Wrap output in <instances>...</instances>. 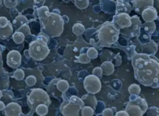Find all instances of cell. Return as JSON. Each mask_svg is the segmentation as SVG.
<instances>
[{
  "instance_id": "1",
  "label": "cell",
  "mask_w": 159,
  "mask_h": 116,
  "mask_svg": "<svg viewBox=\"0 0 159 116\" xmlns=\"http://www.w3.org/2000/svg\"><path fill=\"white\" fill-rule=\"evenodd\" d=\"M132 65L135 79L141 84L152 88H158L159 63L152 54L134 52Z\"/></svg>"
},
{
  "instance_id": "2",
  "label": "cell",
  "mask_w": 159,
  "mask_h": 116,
  "mask_svg": "<svg viewBox=\"0 0 159 116\" xmlns=\"http://www.w3.org/2000/svg\"><path fill=\"white\" fill-rule=\"evenodd\" d=\"M41 31L50 37H58L63 31L64 22L62 17L55 12H50L46 6H42L37 9Z\"/></svg>"
},
{
  "instance_id": "3",
  "label": "cell",
  "mask_w": 159,
  "mask_h": 116,
  "mask_svg": "<svg viewBox=\"0 0 159 116\" xmlns=\"http://www.w3.org/2000/svg\"><path fill=\"white\" fill-rule=\"evenodd\" d=\"M120 29L112 22H106L101 26L97 31L98 42L94 46L100 47H109L114 44L119 38Z\"/></svg>"
},
{
  "instance_id": "4",
  "label": "cell",
  "mask_w": 159,
  "mask_h": 116,
  "mask_svg": "<svg viewBox=\"0 0 159 116\" xmlns=\"http://www.w3.org/2000/svg\"><path fill=\"white\" fill-rule=\"evenodd\" d=\"M147 109L148 105L144 99L137 96V95L131 94L125 111L129 115L141 116L146 112Z\"/></svg>"
},
{
  "instance_id": "5",
  "label": "cell",
  "mask_w": 159,
  "mask_h": 116,
  "mask_svg": "<svg viewBox=\"0 0 159 116\" xmlns=\"http://www.w3.org/2000/svg\"><path fill=\"white\" fill-rule=\"evenodd\" d=\"M84 106L81 99L76 95L71 96L68 100H64L60 107L63 115H78L80 110Z\"/></svg>"
},
{
  "instance_id": "6",
  "label": "cell",
  "mask_w": 159,
  "mask_h": 116,
  "mask_svg": "<svg viewBox=\"0 0 159 116\" xmlns=\"http://www.w3.org/2000/svg\"><path fill=\"white\" fill-rule=\"evenodd\" d=\"M49 52L50 50L48 47L47 43L40 39L37 38V40L32 41L29 45V55L36 60L44 59Z\"/></svg>"
},
{
  "instance_id": "7",
  "label": "cell",
  "mask_w": 159,
  "mask_h": 116,
  "mask_svg": "<svg viewBox=\"0 0 159 116\" xmlns=\"http://www.w3.org/2000/svg\"><path fill=\"white\" fill-rule=\"evenodd\" d=\"M28 104L32 110H35L40 104H44L48 107L51 104V100L45 90L41 89H35L32 90L28 97Z\"/></svg>"
},
{
  "instance_id": "8",
  "label": "cell",
  "mask_w": 159,
  "mask_h": 116,
  "mask_svg": "<svg viewBox=\"0 0 159 116\" xmlns=\"http://www.w3.org/2000/svg\"><path fill=\"white\" fill-rule=\"evenodd\" d=\"M131 25L124 29H120V34L127 36L129 37H137L140 33L141 26V21L138 16L135 15L130 17Z\"/></svg>"
},
{
  "instance_id": "9",
  "label": "cell",
  "mask_w": 159,
  "mask_h": 116,
  "mask_svg": "<svg viewBox=\"0 0 159 116\" xmlns=\"http://www.w3.org/2000/svg\"><path fill=\"white\" fill-rule=\"evenodd\" d=\"M85 90L91 94H95L99 92L101 89V83L98 77L94 75H87L83 82Z\"/></svg>"
},
{
  "instance_id": "10",
  "label": "cell",
  "mask_w": 159,
  "mask_h": 116,
  "mask_svg": "<svg viewBox=\"0 0 159 116\" xmlns=\"http://www.w3.org/2000/svg\"><path fill=\"white\" fill-rule=\"evenodd\" d=\"M119 29L128 27L131 25L130 17L127 13H119L113 16L112 21Z\"/></svg>"
},
{
  "instance_id": "11",
  "label": "cell",
  "mask_w": 159,
  "mask_h": 116,
  "mask_svg": "<svg viewBox=\"0 0 159 116\" xmlns=\"http://www.w3.org/2000/svg\"><path fill=\"white\" fill-rule=\"evenodd\" d=\"M153 5L154 0H133L132 7L137 13L141 14L145 8Z\"/></svg>"
},
{
  "instance_id": "12",
  "label": "cell",
  "mask_w": 159,
  "mask_h": 116,
  "mask_svg": "<svg viewBox=\"0 0 159 116\" xmlns=\"http://www.w3.org/2000/svg\"><path fill=\"white\" fill-rule=\"evenodd\" d=\"M141 15L145 22H152L157 18V11L153 6H150L145 8Z\"/></svg>"
},
{
  "instance_id": "13",
  "label": "cell",
  "mask_w": 159,
  "mask_h": 116,
  "mask_svg": "<svg viewBox=\"0 0 159 116\" xmlns=\"http://www.w3.org/2000/svg\"><path fill=\"white\" fill-rule=\"evenodd\" d=\"M132 10V6L130 4L125 1V0H117L116 2V14L127 13L130 14Z\"/></svg>"
},
{
  "instance_id": "14",
  "label": "cell",
  "mask_w": 159,
  "mask_h": 116,
  "mask_svg": "<svg viewBox=\"0 0 159 116\" xmlns=\"http://www.w3.org/2000/svg\"><path fill=\"white\" fill-rule=\"evenodd\" d=\"M21 56L16 51H11L8 55V62H11L12 64L11 65L12 67H17L20 64Z\"/></svg>"
},
{
  "instance_id": "15",
  "label": "cell",
  "mask_w": 159,
  "mask_h": 116,
  "mask_svg": "<svg viewBox=\"0 0 159 116\" xmlns=\"http://www.w3.org/2000/svg\"><path fill=\"white\" fill-rule=\"evenodd\" d=\"M155 29H156V25L153 21L145 22L144 24H141L140 32L151 35L155 31Z\"/></svg>"
},
{
  "instance_id": "16",
  "label": "cell",
  "mask_w": 159,
  "mask_h": 116,
  "mask_svg": "<svg viewBox=\"0 0 159 116\" xmlns=\"http://www.w3.org/2000/svg\"><path fill=\"white\" fill-rule=\"evenodd\" d=\"M157 46L158 45L153 41H149L145 43L142 47V53H145L147 54H152L155 53L157 51Z\"/></svg>"
},
{
  "instance_id": "17",
  "label": "cell",
  "mask_w": 159,
  "mask_h": 116,
  "mask_svg": "<svg viewBox=\"0 0 159 116\" xmlns=\"http://www.w3.org/2000/svg\"><path fill=\"white\" fill-rule=\"evenodd\" d=\"M81 99L83 101L84 105L86 104L87 105L92 107L93 109H96V107L97 105V100L95 96L90 94H87L83 96Z\"/></svg>"
},
{
  "instance_id": "18",
  "label": "cell",
  "mask_w": 159,
  "mask_h": 116,
  "mask_svg": "<svg viewBox=\"0 0 159 116\" xmlns=\"http://www.w3.org/2000/svg\"><path fill=\"white\" fill-rule=\"evenodd\" d=\"M101 68L102 70V74L104 75H110L113 73L114 70V65L110 61H105L101 65Z\"/></svg>"
},
{
  "instance_id": "19",
  "label": "cell",
  "mask_w": 159,
  "mask_h": 116,
  "mask_svg": "<svg viewBox=\"0 0 159 116\" xmlns=\"http://www.w3.org/2000/svg\"><path fill=\"white\" fill-rule=\"evenodd\" d=\"M35 110L39 115H45L48 112V106L44 104H40L35 107Z\"/></svg>"
},
{
  "instance_id": "20",
  "label": "cell",
  "mask_w": 159,
  "mask_h": 116,
  "mask_svg": "<svg viewBox=\"0 0 159 116\" xmlns=\"http://www.w3.org/2000/svg\"><path fill=\"white\" fill-rule=\"evenodd\" d=\"M57 88L61 92H65L69 88V84L65 80H60L57 83Z\"/></svg>"
},
{
  "instance_id": "21",
  "label": "cell",
  "mask_w": 159,
  "mask_h": 116,
  "mask_svg": "<svg viewBox=\"0 0 159 116\" xmlns=\"http://www.w3.org/2000/svg\"><path fill=\"white\" fill-rule=\"evenodd\" d=\"M73 32L76 36H80L84 32V27L80 23L75 24L73 27Z\"/></svg>"
},
{
  "instance_id": "22",
  "label": "cell",
  "mask_w": 159,
  "mask_h": 116,
  "mask_svg": "<svg viewBox=\"0 0 159 116\" xmlns=\"http://www.w3.org/2000/svg\"><path fill=\"white\" fill-rule=\"evenodd\" d=\"M75 6L80 9H85L89 5V0H72Z\"/></svg>"
},
{
  "instance_id": "23",
  "label": "cell",
  "mask_w": 159,
  "mask_h": 116,
  "mask_svg": "<svg viewBox=\"0 0 159 116\" xmlns=\"http://www.w3.org/2000/svg\"><path fill=\"white\" fill-rule=\"evenodd\" d=\"M81 115L91 116L94 114V109L90 106H84L81 109Z\"/></svg>"
},
{
  "instance_id": "24",
  "label": "cell",
  "mask_w": 159,
  "mask_h": 116,
  "mask_svg": "<svg viewBox=\"0 0 159 116\" xmlns=\"http://www.w3.org/2000/svg\"><path fill=\"white\" fill-rule=\"evenodd\" d=\"M128 90L130 94L138 95L140 92V87L137 84H133L129 86V87L128 88Z\"/></svg>"
},
{
  "instance_id": "25",
  "label": "cell",
  "mask_w": 159,
  "mask_h": 116,
  "mask_svg": "<svg viewBox=\"0 0 159 116\" xmlns=\"http://www.w3.org/2000/svg\"><path fill=\"white\" fill-rule=\"evenodd\" d=\"M86 54L90 59H96L98 57V53L97 50L94 47H91L89 48H88V50L86 51Z\"/></svg>"
},
{
  "instance_id": "26",
  "label": "cell",
  "mask_w": 159,
  "mask_h": 116,
  "mask_svg": "<svg viewBox=\"0 0 159 116\" xmlns=\"http://www.w3.org/2000/svg\"><path fill=\"white\" fill-rule=\"evenodd\" d=\"M91 59L88 57L86 53H81L78 57V61L82 64H87L89 62Z\"/></svg>"
},
{
  "instance_id": "27",
  "label": "cell",
  "mask_w": 159,
  "mask_h": 116,
  "mask_svg": "<svg viewBox=\"0 0 159 116\" xmlns=\"http://www.w3.org/2000/svg\"><path fill=\"white\" fill-rule=\"evenodd\" d=\"M18 0H4V4L7 7H14L17 4Z\"/></svg>"
},
{
  "instance_id": "28",
  "label": "cell",
  "mask_w": 159,
  "mask_h": 116,
  "mask_svg": "<svg viewBox=\"0 0 159 116\" xmlns=\"http://www.w3.org/2000/svg\"><path fill=\"white\" fill-rule=\"evenodd\" d=\"M37 79L33 75H30L26 79V83L29 86H32L36 83Z\"/></svg>"
},
{
  "instance_id": "29",
  "label": "cell",
  "mask_w": 159,
  "mask_h": 116,
  "mask_svg": "<svg viewBox=\"0 0 159 116\" xmlns=\"http://www.w3.org/2000/svg\"><path fill=\"white\" fill-rule=\"evenodd\" d=\"M29 1H30L33 4V5L35 7H37V8L43 6V4L45 1V0H29Z\"/></svg>"
},
{
  "instance_id": "30",
  "label": "cell",
  "mask_w": 159,
  "mask_h": 116,
  "mask_svg": "<svg viewBox=\"0 0 159 116\" xmlns=\"http://www.w3.org/2000/svg\"><path fill=\"white\" fill-rule=\"evenodd\" d=\"M93 75H96L98 77H101L102 74V69L99 67H96L93 69Z\"/></svg>"
},
{
  "instance_id": "31",
  "label": "cell",
  "mask_w": 159,
  "mask_h": 116,
  "mask_svg": "<svg viewBox=\"0 0 159 116\" xmlns=\"http://www.w3.org/2000/svg\"><path fill=\"white\" fill-rule=\"evenodd\" d=\"M24 73L23 70L21 69H18L17 71H16V77L17 79H22L24 78Z\"/></svg>"
},
{
  "instance_id": "32",
  "label": "cell",
  "mask_w": 159,
  "mask_h": 116,
  "mask_svg": "<svg viewBox=\"0 0 159 116\" xmlns=\"http://www.w3.org/2000/svg\"><path fill=\"white\" fill-rule=\"evenodd\" d=\"M102 115H113L114 114H113V112L112 110L111 109H105L103 110L102 111Z\"/></svg>"
},
{
  "instance_id": "33",
  "label": "cell",
  "mask_w": 159,
  "mask_h": 116,
  "mask_svg": "<svg viewBox=\"0 0 159 116\" xmlns=\"http://www.w3.org/2000/svg\"><path fill=\"white\" fill-rule=\"evenodd\" d=\"M116 115H117V116H129L128 114L126 112L125 110H121V111H119V112H117L116 114Z\"/></svg>"
},
{
  "instance_id": "34",
  "label": "cell",
  "mask_w": 159,
  "mask_h": 116,
  "mask_svg": "<svg viewBox=\"0 0 159 116\" xmlns=\"http://www.w3.org/2000/svg\"><path fill=\"white\" fill-rule=\"evenodd\" d=\"M61 1H63L65 2H68L69 1H71V0H61Z\"/></svg>"
},
{
  "instance_id": "35",
  "label": "cell",
  "mask_w": 159,
  "mask_h": 116,
  "mask_svg": "<svg viewBox=\"0 0 159 116\" xmlns=\"http://www.w3.org/2000/svg\"><path fill=\"white\" fill-rule=\"evenodd\" d=\"M1 0H0V5H1Z\"/></svg>"
}]
</instances>
